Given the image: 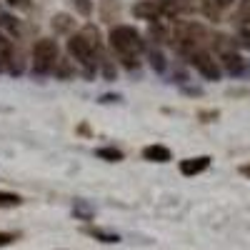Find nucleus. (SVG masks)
<instances>
[{
    "label": "nucleus",
    "instance_id": "1",
    "mask_svg": "<svg viewBox=\"0 0 250 250\" xmlns=\"http://www.w3.org/2000/svg\"><path fill=\"white\" fill-rule=\"evenodd\" d=\"M110 45L120 55V60L125 62V68L133 70L138 65L135 55L143 50V40H140V35H138L135 28H130V25H115L110 30Z\"/></svg>",
    "mask_w": 250,
    "mask_h": 250
},
{
    "label": "nucleus",
    "instance_id": "2",
    "mask_svg": "<svg viewBox=\"0 0 250 250\" xmlns=\"http://www.w3.org/2000/svg\"><path fill=\"white\" fill-rule=\"evenodd\" d=\"M58 62V45L50 38H40L33 45V73H50Z\"/></svg>",
    "mask_w": 250,
    "mask_h": 250
},
{
    "label": "nucleus",
    "instance_id": "3",
    "mask_svg": "<svg viewBox=\"0 0 250 250\" xmlns=\"http://www.w3.org/2000/svg\"><path fill=\"white\" fill-rule=\"evenodd\" d=\"M68 53L75 60H80L88 73H93V68H95V48L90 45V40L83 35V33H78V35H73L68 40Z\"/></svg>",
    "mask_w": 250,
    "mask_h": 250
},
{
    "label": "nucleus",
    "instance_id": "4",
    "mask_svg": "<svg viewBox=\"0 0 250 250\" xmlns=\"http://www.w3.org/2000/svg\"><path fill=\"white\" fill-rule=\"evenodd\" d=\"M190 62H193V68H195L203 78H208V80H218V78H220V65H218V62L208 55V53L195 50V53L190 55Z\"/></svg>",
    "mask_w": 250,
    "mask_h": 250
},
{
    "label": "nucleus",
    "instance_id": "5",
    "mask_svg": "<svg viewBox=\"0 0 250 250\" xmlns=\"http://www.w3.org/2000/svg\"><path fill=\"white\" fill-rule=\"evenodd\" d=\"M133 15L140 18V20H158L163 15V8L155 0H140V3L133 5Z\"/></svg>",
    "mask_w": 250,
    "mask_h": 250
},
{
    "label": "nucleus",
    "instance_id": "6",
    "mask_svg": "<svg viewBox=\"0 0 250 250\" xmlns=\"http://www.w3.org/2000/svg\"><path fill=\"white\" fill-rule=\"evenodd\" d=\"M208 165H210V158H208V155L188 158V160H180V173L185 178H193V175H200L203 170H208Z\"/></svg>",
    "mask_w": 250,
    "mask_h": 250
},
{
    "label": "nucleus",
    "instance_id": "7",
    "mask_svg": "<svg viewBox=\"0 0 250 250\" xmlns=\"http://www.w3.org/2000/svg\"><path fill=\"white\" fill-rule=\"evenodd\" d=\"M220 60H223V68L230 73V75H240V73H245V60L235 53V50H230V53H223L220 55Z\"/></svg>",
    "mask_w": 250,
    "mask_h": 250
},
{
    "label": "nucleus",
    "instance_id": "8",
    "mask_svg": "<svg viewBox=\"0 0 250 250\" xmlns=\"http://www.w3.org/2000/svg\"><path fill=\"white\" fill-rule=\"evenodd\" d=\"M143 158L145 160H153V163H168L170 160V150L165 145H148L143 150Z\"/></svg>",
    "mask_w": 250,
    "mask_h": 250
},
{
    "label": "nucleus",
    "instance_id": "9",
    "mask_svg": "<svg viewBox=\"0 0 250 250\" xmlns=\"http://www.w3.org/2000/svg\"><path fill=\"white\" fill-rule=\"evenodd\" d=\"M53 28H55V33H68V30L73 28V18L65 15V13L55 15V18H53Z\"/></svg>",
    "mask_w": 250,
    "mask_h": 250
},
{
    "label": "nucleus",
    "instance_id": "10",
    "mask_svg": "<svg viewBox=\"0 0 250 250\" xmlns=\"http://www.w3.org/2000/svg\"><path fill=\"white\" fill-rule=\"evenodd\" d=\"M88 235L98 238L100 243H118V240H120L115 233H105V230H98V228H90V230H88Z\"/></svg>",
    "mask_w": 250,
    "mask_h": 250
},
{
    "label": "nucleus",
    "instance_id": "11",
    "mask_svg": "<svg viewBox=\"0 0 250 250\" xmlns=\"http://www.w3.org/2000/svg\"><path fill=\"white\" fill-rule=\"evenodd\" d=\"M15 205H20V195L0 190V208H15Z\"/></svg>",
    "mask_w": 250,
    "mask_h": 250
},
{
    "label": "nucleus",
    "instance_id": "12",
    "mask_svg": "<svg viewBox=\"0 0 250 250\" xmlns=\"http://www.w3.org/2000/svg\"><path fill=\"white\" fill-rule=\"evenodd\" d=\"M98 158L110 160V163H118V160H123V153H120L118 148H100V150H98Z\"/></svg>",
    "mask_w": 250,
    "mask_h": 250
},
{
    "label": "nucleus",
    "instance_id": "13",
    "mask_svg": "<svg viewBox=\"0 0 250 250\" xmlns=\"http://www.w3.org/2000/svg\"><path fill=\"white\" fill-rule=\"evenodd\" d=\"M203 13L208 15V18H213V20H218V13H220V5H218V0H203Z\"/></svg>",
    "mask_w": 250,
    "mask_h": 250
},
{
    "label": "nucleus",
    "instance_id": "14",
    "mask_svg": "<svg viewBox=\"0 0 250 250\" xmlns=\"http://www.w3.org/2000/svg\"><path fill=\"white\" fill-rule=\"evenodd\" d=\"M55 75H58V78H70V75H73L70 60H58V62H55Z\"/></svg>",
    "mask_w": 250,
    "mask_h": 250
},
{
    "label": "nucleus",
    "instance_id": "15",
    "mask_svg": "<svg viewBox=\"0 0 250 250\" xmlns=\"http://www.w3.org/2000/svg\"><path fill=\"white\" fill-rule=\"evenodd\" d=\"M73 210H75V215L85 218V220H90V215H93V210H90V208H88L85 203H75V208H73Z\"/></svg>",
    "mask_w": 250,
    "mask_h": 250
},
{
    "label": "nucleus",
    "instance_id": "16",
    "mask_svg": "<svg viewBox=\"0 0 250 250\" xmlns=\"http://www.w3.org/2000/svg\"><path fill=\"white\" fill-rule=\"evenodd\" d=\"M150 65H153L158 73H160V70H165V60H163V55H160V53H155V50L150 53Z\"/></svg>",
    "mask_w": 250,
    "mask_h": 250
},
{
    "label": "nucleus",
    "instance_id": "17",
    "mask_svg": "<svg viewBox=\"0 0 250 250\" xmlns=\"http://www.w3.org/2000/svg\"><path fill=\"white\" fill-rule=\"evenodd\" d=\"M103 73H105V78H108V80H113V78H115V68L110 65V60H105V58H103Z\"/></svg>",
    "mask_w": 250,
    "mask_h": 250
},
{
    "label": "nucleus",
    "instance_id": "18",
    "mask_svg": "<svg viewBox=\"0 0 250 250\" xmlns=\"http://www.w3.org/2000/svg\"><path fill=\"white\" fill-rule=\"evenodd\" d=\"M150 35H153V38H158L160 43H165V38H168V35H165V30H163L160 25H158V28L153 25V28H150Z\"/></svg>",
    "mask_w": 250,
    "mask_h": 250
},
{
    "label": "nucleus",
    "instance_id": "19",
    "mask_svg": "<svg viewBox=\"0 0 250 250\" xmlns=\"http://www.w3.org/2000/svg\"><path fill=\"white\" fill-rule=\"evenodd\" d=\"M75 5H78V10L83 15H90V3H88V0H75Z\"/></svg>",
    "mask_w": 250,
    "mask_h": 250
},
{
    "label": "nucleus",
    "instance_id": "20",
    "mask_svg": "<svg viewBox=\"0 0 250 250\" xmlns=\"http://www.w3.org/2000/svg\"><path fill=\"white\" fill-rule=\"evenodd\" d=\"M13 240H15L13 233H0V248H3V245H10Z\"/></svg>",
    "mask_w": 250,
    "mask_h": 250
},
{
    "label": "nucleus",
    "instance_id": "21",
    "mask_svg": "<svg viewBox=\"0 0 250 250\" xmlns=\"http://www.w3.org/2000/svg\"><path fill=\"white\" fill-rule=\"evenodd\" d=\"M8 5H13V8H28L30 0H8Z\"/></svg>",
    "mask_w": 250,
    "mask_h": 250
},
{
    "label": "nucleus",
    "instance_id": "22",
    "mask_svg": "<svg viewBox=\"0 0 250 250\" xmlns=\"http://www.w3.org/2000/svg\"><path fill=\"white\" fill-rule=\"evenodd\" d=\"M8 20H10V18H8V15L3 13V8H0V25H5V23H8Z\"/></svg>",
    "mask_w": 250,
    "mask_h": 250
},
{
    "label": "nucleus",
    "instance_id": "23",
    "mask_svg": "<svg viewBox=\"0 0 250 250\" xmlns=\"http://www.w3.org/2000/svg\"><path fill=\"white\" fill-rule=\"evenodd\" d=\"M230 3H233V0H218V5H220V8H225V5H230Z\"/></svg>",
    "mask_w": 250,
    "mask_h": 250
},
{
    "label": "nucleus",
    "instance_id": "24",
    "mask_svg": "<svg viewBox=\"0 0 250 250\" xmlns=\"http://www.w3.org/2000/svg\"><path fill=\"white\" fill-rule=\"evenodd\" d=\"M243 173H245V175H250V165H245V168H243Z\"/></svg>",
    "mask_w": 250,
    "mask_h": 250
}]
</instances>
